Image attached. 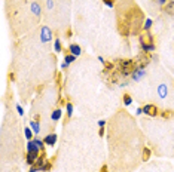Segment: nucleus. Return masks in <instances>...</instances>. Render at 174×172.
Returning a JSON list of instances; mask_svg holds the SVG:
<instances>
[{
  "instance_id": "f257e3e1",
  "label": "nucleus",
  "mask_w": 174,
  "mask_h": 172,
  "mask_svg": "<svg viewBox=\"0 0 174 172\" xmlns=\"http://www.w3.org/2000/svg\"><path fill=\"white\" fill-rule=\"evenodd\" d=\"M143 113L147 114V116H156L158 114V108H156V105H153V104H147L143 107Z\"/></svg>"
},
{
  "instance_id": "f03ea898",
  "label": "nucleus",
  "mask_w": 174,
  "mask_h": 172,
  "mask_svg": "<svg viewBox=\"0 0 174 172\" xmlns=\"http://www.w3.org/2000/svg\"><path fill=\"white\" fill-rule=\"evenodd\" d=\"M40 39L42 42H49L52 39V34H51V30L48 27H42V31H40Z\"/></svg>"
},
{
  "instance_id": "7ed1b4c3",
  "label": "nucleus",
  "mask_w": 174,
  "mask_h": 172,
  "mask_svg": "<svg viewBox=\"0 0 174 172\" xmlns=\"http://www.w3.org/2000/svg\"><path fill=\"white\" fill-rule=\"evenodd\" d=\"M143 77H144V70H141V68L134 70V71H132V74H131V79H132L134 82H140Z\"/></svg>"
},
{
  "instance_id": "20e7f679",
  "label": "nucleus",
  "mask_w": 174,
  "mask_h": 172,
  "mask_svg": "<svg viewBox=\"0 0 174 172\" xmlns=\"http://www.w3.org/2000/svg\"><path fill=\"white\" fill-rule=\"evenodd\" d=\"M152 43H153L152 36L147 31H144L143 34H141V37H140V45H152Z\"/></svg>"
},
{
  "instance_id": "39448f33",
  "label": "nucleus",
  "mask_w": 174,
  "mask_h": 172,
  "mask_svg": "<svg viewBox=\"0 0 174 172\" xmlns=\"http://www.w3.org/2000/svg\"><path fill=\"white\" fill-rule=\"evenodd\" d=\"M69 51H70V54L74 55V56H79L82 54V49H80V46L79 45H76V43H72L69 46Z\"/></svg>"
},
{
  "instance_id": "423d86ee",
  "label": "nucleus",
  "mask_w": 174,
  "mask_h": 172,
  "mask_svg": "<svg viewBox=\"0 0 174 172\" xmlns=\"http://www.w3.org/2000/svg\"><path fill=\"white\" fill-rule=\"evenodd\" d=\"M39 148L37 145H36V142L33 141V140H30L28 142H27V153H39Z\"/></svg>"
},
{
  "instance_id": "0eeeda50",
  "label": "nucleus",
  "mask_w": 174,
  "mask_h": 172,
  "mask_svg": "<svg viewBox=\"0 0 174 172\" xmlns=\"http://www.w3.org/2000/svg\"><path fill=\"white\" fill-rule=\"evenodd\" d=\"M45 144L46 145H55V142H57V135L55 134H51V135H48V137H45Z\"/></svg>"
},
{
  "instance_id": "6e6552de",
  "label": "nucleus",
  "mask_w": 174,
  "mask_h": 172,
  "mask_svg": "<svg viewBox=\"0 0 174 172\" xmlns=\"http://www.w3.org/2000/svg\"><path fill=\"white\" fill-rule=\"evenodd\" d=\"M74 55H72V54H70V55H66V58H64V62H63V65H61V67L63 68H66V67H69V65L70 64H72L73 61H74Z\"/></svg>"
},
{
  "instance_id": "1a4fd4ad",
  "label": "nucleus",
  "mask_w": 174,
  "mask_h": 172,
  "mask_svg": "<svg viewBox=\"0 0 174 172\" xmlns=\"http://www.w3.org/2000/svg\"><path fill=\"white\" fill-rule=\"evenodd\" d=\"M158 94H159L161 98H165V97H167L168 91H167V86H165V85H159V86H158Z\"/></svg>"
},
{
  "instance_id": "9d476101",
  "label": "nucleus",
  "mask_w": 174,
  "mask_h": 172,
  "mask_svg": "<svg viewBox=\"0 0 174 172\" xmlns=\"http://www.w3.org/2000/svg\"><path fill=\"white\" fill-rule=\"evenodd\" d=\"M119 31L122 33V34H128V33H130V27H128V24H125V22H119Z\"/></svg>"
},
{
  "instance_id": "9b49d317",
  "label": "nucleus",
  "mask_w": 174,
  "mask_h": 172,
  "mask_svg": "<svg viewBox=\"0 0 174 172\" xmlns=\"http://www.w3.org/2000/svg\"><path fill=\"white\" fill-rule=\"evenodd\" d=\"M61 110L60 108H57V110H54L52 111V114H51V119H52V120L54 122H58V120H60V119H61Z\"/></svg>"
},
{
  "instance_id": "f8f14e48",
  "label": "nucleus",
  "mask_w": 174,
  "mask_h": 172,
  "mask_svg": "<svg viewBox=\"0 0 174 172\" xmlns=\"http://www.w3.org/2000/svg\"><path fill=\"white\" fill-rule=\"evenodd\" d=\"M30 128L33 129V132H34V135L36 134H39V132H40V126H39V122H30Z\"/></svg>"
},
{
  "instance_id": "ddd939ff",
  "label": "nucleus",
  "mask_w": 174,
  "mask_h": 172,
  "mask_svg": "<svg viewBox=\"0 0 174 172\" xmlns=\"http://www.w3.org/2000/svg\"><path fill=\"white\" fill-rule=\"evenodd\" d=\"M31 11H33L34 15H37V16L40 15V6H39V3H36V2L31 3Z\"/></svg>"
},
{
  "instance_id": "4468645a",
  "label": "nucleus",
  "mask_w": 174,
  "mask_h": 172,
  "mask_svg": "<svg viewBox=\"0 0 174 172\" xmlns=\"http://www.w3.org/2000/svg\"><path fill=\"white\" fill-rule=\"evenodd\" d=\"M24 134H25V138L30 141L31 138H33V134H34V132H33V129H31V128H25V129H24Z\"/></svg>"
},
{
  "instance_id": "2eb2a0df",
  "label": "nucleus",
  "mask_w": 174,
  "mask_h": 172,
  "mask_svg": "<svg viewBox=\"0 0 174 172\" xmlns=\"http://www.w3.org/2000/svg\"><path fill=\"white\" fill-rule=\"evenodd\" d=\"M54 49H55V52H58V54H60V52H61L63 46H61V42H60V39H55V42H54Z\"/></svg>"
},
{
  "instance_id": "dca6fc26",
  "label": "nucleus",
  "mask_w": 174,
  "mask_h": 172,
  "mask_svg": "<svg viewBox=\"0 0 174 172\" xmlns=\"http://www.w3.org/2000/svg\"><path fill=\"white\" fill-rule=\"evenodd\" d=\"M141 46V49H143L144 52H152V51H155V45L152 43V45H140Z\"/></svg>"
},
{
  "instance_id": "f3484780",
  "label": "nucleus",
  "mask_w": 174,
  "mask_h": 172,
  "mask_svg": "<svg viewBox=\"0 0 174 172\" xmlns=\"http://www.w3.org/2000/svg\"><path fill=\"white\" fill-rule=\"evenodd\" d=\"M33 141L36 142V145H37L39 148H40V150H43V147H45V145H43V144H45V141H42L40 138H37V137H34V140H33Z\"/></svg>"
},
{
  "instance_id": "a211bd4d",
  "label": "nucleus",
  "mask_w": 174,
  "mask_h": 172,
  "mask_svg": "<svg viewBox=\"0 0 174 172\" xmlns=\"http://www.w3.org/2000/svg\"><path fill=\"white\" fill-rule=\"evenodd\" d=\"M124 102H125V105H130V104L132 102V100H131V97L128 95V94H125V95H124Z\"/></svg>"
},
{
  "instance_id": "6ab92c4d",
  "label": "nucleus",
  "mask_w": 174,
  "mask_h": 172,
  "mask_svg": "<svg viewBox=\"0 0 174 172\" xmlns=\"http://www.w3.org/2000/svg\"><path fill=\"white\" fill-rule=\"evenodd\" d=\"M149 157H150V150L149 148H144L143 150V159H144V160H147Z\"/></svg>"
},
{
  "instance_id": "aec40b11",
  "label": "nucleus",
  "mask_w": 174,
  "mask_h": 172,
  "mask_svg": "<svg viewBox=\"0 0 174 172\" xmlns=\"http://www.w3.org/2000/svg\"><path fill=\"white\" fill-rule=\"evenodd\" d=\"M150 27H152V19H146V22H144V30L149 31Z\"/></svg>"
},
{
  "instance_id": "412c9836",
  "label": "nucleus",
  "mask_w": 174,
  "mask_h": 172,
  "mask_svg": "<svg viewBox=\"0 0 174 172\" xmlns=\"http://www.w3.org/2000/svg\"><path fill=\"white\" fill-rule=\"evenodd\" d=\"M67 114H69V117H70V116L73 114V105L70 104V102L67 104Z\"/></svg>"
},
{
  "instance_id": "4be33fe9",
  "label": "nucleus",
  "mask_w": 174,
  "mask_h": 172,
  "mask_svg": "<svg viewBox=\"0 0 174 172\" xmlns=\"http://www.w3.org/2000/svg\"><path fill=\"white\" fill-rule=\"evenodd\" d=\"M103 2H104L109 8H113V3H115V0H103Z\"/></svg>"
},
{
  "instance_id": "5701e85b",
  "label": "nucleus",
  "mask_w": 174,
  "mask_h": 172,
  "mask_svg": "<svg viewBox=\"0 0 174 172\" xmlns=\"http://www.w3.org/2000/svg\"><path fill=\"white\" fill-rule=\"evenodd\" d=\"M173 111H162V117H171Z\"/></svg>"
},
{
  "instance_id": "b1692460",
  "label": "nucleus",
  "mask_w": 174,
  "mask_h": 172,
  "mask_svg": "<svg viewBox=\"0 0 174 172\" xmlns=\"http://www.w3.org/2000/svg\"><path fill=\"white\" fill-rule=\"evenodd\" d=\"M16 110H18V113H19V114H21V116L24 114V110H22V107H21V105H19V104L16 105Z\"/></svg>"
},
{
  "instance_id": "393cba45",
  "label": "nucleus",
  "mask_w": 174,
  "mask_h": 172,
  "mask_svg": "<svg viewBox=\"0 0 174 172\" xmlns=\"http://www.w3.org/2000/svg\"><path fill=\"white\" fill-rule=\"evenodd\" d=\"M48 2V9H52V6H54V2L52 0H46Z\"/></svg>"
},
{
  "instance_id": "a878e982",
  "label": "nucleus",
  "mask_w": 174,
  "mask_h": 172,
  "mask_svg": "<svg viewBox=\"0 0 174 172\" xmlns=\"http://www.w3.org/2000/svg\"><path fill=\"white\" fill-rule=\"evenodd\" d=\"M104 125H106V120H98V126L100 128H104Z\"/></svg>"
},
{
  "instance_id": "bb28decb",
  "label": "nucleus",
  "mask_w": 174,
  "mask_h": 172,
  "mask_svg": "<svg viewBox=\"0 0 174 172\" xmlns=\"http://www.w3.org/2000/svg\"><path fill=\"white\" fill-rule=\"evenodd\" d=\"M167 2H168V0H158V3H159V5H162V6H164V5H167Z\"/></svg>"
},
{
  "instance_id": "cd10ccee",
  "label": "nucleus",
  "mask_w": 174,
  "mask_h": 172,
  "mask_svg": "<svg viewBox=\"0 0 174 172\" xmlns=\"http://www.w3.org/2000/svg\"><path fill=\"white\" fill-rule=\"evenodd\" d=\"M101 172H107V168L104 166V168H103V169H101Z\"/></svg>"
}]
</instances>
